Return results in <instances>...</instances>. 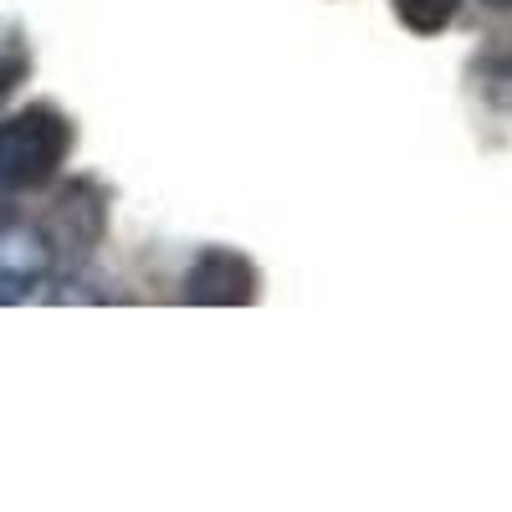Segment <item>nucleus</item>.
<instances>
[{"mask_svg":"<svg viewBox=\"0 0 512 512\" xmlns=\"http://www.w3.org/2000/svg\"><path fill=\"white\" fill-rule=\"evenodd\" d=\"M77 134L72 118L52 103H26L0 118V195H26L62 175Z\"/></svg>","mask_w":512,"mask_h":512,"instance_id":"2","label":"nucleus"},{"mask_svg":"<svg viewBox=\"0 0 512 512\" xmlns=\"http://www.w3.org/2000/svg\"><path fill=\"white\" fill-rule=\"evenodd\" d=\"M180 297L190 308H246L262 297V272L236 246H205L180 282Z\"/></svg>","mask_w":512,"mask_h":512,"instance_id":"3","label":"nucleus"},{"mask_svg":"<svg viewBox=\"0 0 512 512\" xmlns=\"http://www.w3.org/2000/svg\"><path fill=\"white\" fill-rule=\"evenodd\" d=\"M482 6H492V11H512V0H482Z\"/></svg>","mask_w":512,"mask_h":512,"instance_id":"6","label":"nucleus"},{"mask_svg":"<svg viewBox=\"0 0 512 512\" xmlns=\"http://www.w3.org/2000/svg\"><path fill=\"white\" fill-rule=\"evenodd\" d=\"M461 11V0H395V21L415 36H441Z\"/></svg>","mask_w":512,"mask_h":512,"instance_id":"4","label":"nucleus"},{"mask_svg":"<svg viewBox=\"0 0 512 512\" xmlns=\"http://www.w3.org/2000/svg\"><path fill=\"white\" fill-rule=\"evenodd\" d=\"M77 195L82 185L62 200L57 221H0V308L31 303L41 287H52L57 272L67 267L72 251H88V241L98 236L103 221H77Z\"/></svg>","mask_w":512,"mask_h":512,"instance_id":"1","label":"nucleus"},{"mask_svg":"<svg viewBox=\"0 0 512 512\" xmlns=\"http://www.w3.org/2000/svg\"><path fill=\"white\" fill-rule=\"evenodd\" d=\"M16 72H21V67H16V62H11L6 52H0V98L11 93V82H16Z\"/></svg>","mask_w":512,"mask_h":512,"instance_id":"5","label":"nucleus"}]
</instances>
